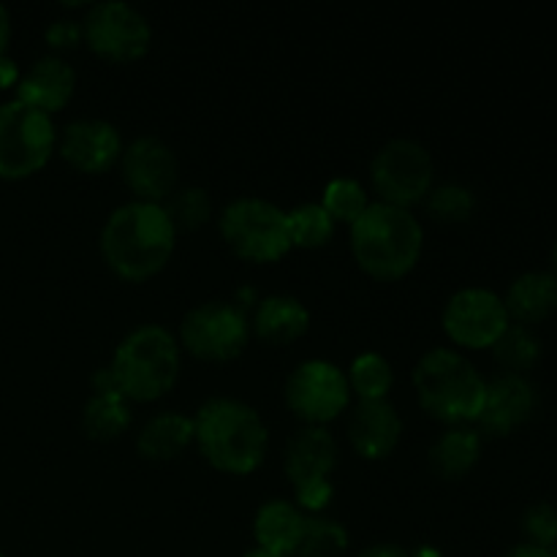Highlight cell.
Instances as JSON below:
<instances>
[{
  "label": "cell",
  "instance_id": "38",
  "mask_svg": "<svg viewBox=\"0 0 557 557\" xmlns=\"http://www.w3.org/2000/svg\"><path fill=\"white\" fill-rule=\"evenodd\" d=\"M11 41V14L3 3H0V58L5 54V47Z\"/></svg>",
  "mask_w": 557,
  "mask_h": 557
},
{
  "label": "cell",
  "instance_id": "40",
  "mask_svg": "<svg viewBox=\"0 0 557 557\" xmlns=\"http://www.w3.org/2000/svg\"><path fill=\"white\" fill-rule=\"evenodd\" d=\"M243 557H281V555H272V553H264V549H250V553H245Z\"/></svg>",
  "mask_w": 557,
  "mask_h": 557
},
{
  "label": "cell",
  "instance_id": "34",
  "mask_svg": "<svg viewBox=\"0 0 557 557\" xmlns=\"http://www.w3.org/2000/svg\"><path fill=\"white\" fill-rule=\"evenodd\" d=\"M47 44L54 49H71L82 41V22L71 20V16H63V20L49 22L47 27Z\"/></svg>",
  "mask_w": 557,
  "mask_h": 557
},
{
  "label": "cell",
  "instance_id": "27",
  "mask_svg": "<svg viewBox=\"0 0 557 557\" xmlns=\"http://www.w3.org/2000/svg\"><path fill=\"white\" fill-rule=\"evenodd\" d=\"M288 215V237L294 248H321L332 239L337 223L332 221L330 212L321 207V201H308V205L294 207Z\"/></svg>",
  "mask_w": 557,
  "mask_h": 557
},
{
  "label": "cell",
  "instance_id": "19",
  "mask_svg": "<svg viewBox=\"0 0 557 557\" xmlns=\"http://www.w3.org/2000/svg\"><path fill=\"white\" fill-rule=\"evenodd\" d=\"M305 520L308 515L297 509V504L292 500H267L259 506L253 517V536L259 547L264 553L281 555V557H294L299 547V539H302Z\"/></svg>",
  "mask_w": 557,
  "mask_h": 557
},
{
  "label": "cell",
  "instance_id": "24",
  "mask_svg": "<svg viewBox=\"0 0 557 557\" xmlns=\"http://www.w3.org/2000/svg\"><path fill=\"white\" fill-rule=\"evenodd\" d=\"M82 428L90 438L112 441L131 428V408L123 395H90L82 411Z\"/></svg>",
  "mask_w": 557,
  "mask_h": 557
},
{
  "label": "cell",
  "instance_id": "31",
  "mask_svg": "<svg viewBox=\"0 0 557 557\" xmlns=\"http://www.w3.org/2000/svg\"><path fill=\"white\" fill-rule=\"evenodd\" d=\"M428 215L438 223H462L476 210V194L460 183H444L424 196Z\"/></svg>",
  "mask_w": 557,
  "mask_h": 557
},
{
  "label": "cell",
  "instance_id": "4",
  "mask_svg": "<svg viewBox=\"0 0 557 557\" xmlns=\"http://www.w3.org/2000/svg\"><path fill=\"white\" fill-rule=\"evenodd\" d=\"M419 406L449 428L476 422L484 406L487 381L471 359L455 348H433L413 368Z\"/></svg>",
  "mask_w": 557,
  "mask_h": 557
},
{
  "label": "cell",
  "instance_id": "2",
  "mask_svg": "<svg viewBox=\"0 0 557 557\" xmlns=\"http://www.w3.org/2000/svg\"><path fill=\"white\" fill-rule=\"evenodd\" d=\"M194 441L212 468L234 476L253 473L270 449V430L253 406L212 397L196 411Z\"/></svg>",
  "mask_w": 557,
  "mask_h": 557
},
{
  "label": "cell",
  "instance_id": "9",
  "mask_svg": "<svg viewBox=\"0 0 557 557\" xmlns=\"http://www.w3.org/2000/svg\"><path fill=\"white\" fill-rule=\"evenodd\" d=\"M283 397L294 417L302 419L305 428H324L348 408L351 386L335 362L308 359L288 373Z\"/></svg>",
  "mask_w": 557,
  "mask_h": 557
},
{
  "label": "cell",
  "instance_id": "17",
  "mask_svg": "<svg viewBox=\"0 0 557 557\" xmlns=\"http://www.w3.org/2000/svg\"><path fill=\"white\" fill-rule=\"evenodd\" d=\"M76 87V74L60 54H44L38 58L16 82V101L49 114L63 109L71 101Z\"/></svg>",
  "mask_w": 557,
  "mask_h": 557
},
{
  "label": "cell",
  "instance_id": "22",
  "mask_svg": "<svg viewBox=\"0 0 557 557\" xmlns=\"http://www.w3.org/2000/svg\"><path fill=\"white\" fill-rule=\"evenodd\" d=\"M479 457H482V433L466 428V424L444 430L428 451L430 471L438 479H449V482L471 473Z\"/></svg>",
  "mask_w": 557,
  "mask_h": 557
},
{
  "label": "cell",
  "instance_id": "8",
  "mask_svg": "<svg viewBox=\"0 0 557 557\" xmlns=\"http://www.w3.org/2000/svg\"><path fill=\"white\" fill-rule=\"evenodd\" d=\"M435 163L428 147L408 136L389 139L370 161V180L381 201L395 207H411L424 201L433 188Z\"/></svg>",
  "mask_w": 557,
  "mask_h": 557
},
{
  "label": "cell",
  "instance_id": "20",
  "mask_svg": "<svg viewBox=\"0 0 557 557\" xmlns=\"http://www.w3.org/2000/svg\"><path fill=\"white\" fill-rule=\"evenodd\" d=\"M310 326V310L305 308L302 299L292 294H272L259 302L253 313L256 335L270 346H288L299 341Z\"/></svg>",
  "mask_w": 557,
  "mask_h": 557
},
{
  "label": "cell",
  "instance_id": "6",
  "mask_svg": "<svg viewBox=\"0 0 557 557\" xmlns=\"http://www.w3.org/2000/svg\"><path fill=\"white\" fill-rule=\"evenodd\" d=\"M223 239L228 248L245 261L270 264L283 259L294 248L288 237V215L275 201L259 196H243L223 207L221 212Z\"/></svg>",
  "mask_w": 557,
  "mask_h": 557
},
{
  "label": "cell",
  "instance_id": "14",
  "mask_svg": "<svg viewBox=\"0 0 557 557\" xmlns=\"http://www.w3.org/2000/svg\"><path fill=\"white\" fill-rule=\"evenodd\" d=\"M60 156L85 174L107 172L123 156V136H120L117 125L109 120H74L60 134Z\"/></svg>",
  "mask_w": 557,
  "mask_h": 557
},
{
  "label": "cell",
  "instance_id": "1",
  "mask_svg": "<svg viewBox=\"0 0 557 557\" xmlns=\"http://www.w3.org/2000/svg\"><path fill=\"white\" fill-rule=\"evenodd\" d=\"M177 243V228L163 205L125 201L101 228V253L114 275L123 281H147L169 264Z\"/></svg>",
  "mask_w": 557,
  "mask_h": 557
},
{
  "label": "cell",
  "instance_id": "11",
  "mask_svg": "<svg viewBox=\"0 0 557 557\" xmlns=\"http://www.w3.org/2000/svg\"><path fill=\"white\" fill-rule=\"evenodd\" d=\"M82 38L101 58L131 63L147 54L152 44V27L136 5L125 0H103L87 9L82 20Z\"/></svg>",
  "mask_w": 557,
  "mask_h": 557
},
{
  "label": "cell",
  "instance_id": "32",
  "mask_svg": "<svg viewBox=\"0 0 557 557\" xmlns=\"http://www.w3.org/2000/svg\"><path fill=\"white\" fill-rule=\"evenodd\" d=\"M522 533L528 544L544 549H555L557 544V509L553 504H533L522 515Z\"/></svg>",
  "mask_w": 557,
  "mask_h": 557
},
{
  "label": "cell",
  "instance_id": "42",
  "mask_svg": "<svg viewBox=\"0 0 557 557\" xmlns=\"http://www.w3.org/2000/svg\"><path fill=\"white\" fill-rule=\"evenodd\" d=\"M0 557H5V555H3V553H0Z\"/></svg>",
  "mask_w": 557,
  "mask_h": 557
},
{
  "label": "cell",
  "instance_id": "30",
  "mask_svg": "<svg viewBox=\"0 0 557 557\" xmlns=\"http://www.w3.org/2000/svg\"><path fill=\"white\" fill-rule=\"evenodd\" d=\"M321 207L330 212V218L335 223H348L351 226L370 207L368 190H364V185L359 180L335 177L326 183L324 196H321Z\"/></svg>",
  "mask_w": 557,
  "mask_h": 557
},
{
  "label": "cell",
  "instance_id": "12",
  "mask_svg": "<svg viewBox=\"0 0 557 557\" xmlns=\"http://www.w3.org/2000/svg\"><path fill=\"white\" fill-rule=\"evenodd\" d=\"M444 332L462 348H493L511 324L504 299L482 286L460 288L446 302L441 315Z\"/></svg>",
  "mask_w": 557,
  "mask_h": 557
},
{
  "label": "cell",
  "instance_id": "3",
  "mask_svg": "<svg viewBox=\"0 0 557 557\" xmlns=\"http://www.w3.org/2000/svg\"><path fill=\"white\" fill-rule=\"evenodd\" d=\"M424 228L406 207L375 201L351 223V253L379 281H397L417 267Z\"/></svg>",
  "mask_w": 557,
  "mask_h": 557
},
{
  "label": "cell",
  "instance_id": "16",
  "mask_svg": "<svg viewBox=\"0 0 557 557\" xmlns=\"http://www.w3.org/2000/svg\"><path fill=\"white\" fill-rule=\"evenodd\" d=\"M348 444L364 460H384L403 438V419L389 400H359L346 424Z\"/></svg>",
  "mask_w": 557,
  "mask_h": 557
},
{
  "label": "cell",
  "instance_id": "15",
  "mask_svg": "<svg viewBox=\"0 0 557 557\" xmlns=\"http://www.w3.org/2000/svg\"><path fill=\"white\" fill-rule=\"evenodd\" d=\"M536 386L517 373H500L493 381H487L484 392V406L479 413V428L482 433L504 438L511 430L525 424L536 411Z\"/></svg>",
  "mask_w": 557,
  "mask_h": 557
},
{
  "label": "cell",
  "instance_id": "10",
  "mask_svg": "<svg viewBox=\"0 0 557 557\" xmlns=\"http://www.w3.org/2000/svg\"><path fill=\"white\" fill-rule=\"evenodd\" d=\"M250 341V324L243 310L226 299H210L188 310L180 324L185 351L207 362H228L239 357Z\"/></svg>",
  "mask_w": 557,
  "mask_h": 557
},
{
  "label": "cell",
  "instance_id": "26",
  "mask_svg": "<svg viewBox=\"0 0 557 557\" xmlns=\"http://www.w3.org/2000/svg\"><path fill=\"white\" fill-rule=\"evenodd\" d=\"M493 357L506 373L522 375L539 362V357H542V343H539V337L528 326L509 324L504 335L495 341Z\"/></svg>",
  "mask_w": 557,
  "mask_h": 557
},
{
  "label": "cell",
  "instance_id": "29",
  "mask_svg": "<svg viewBox=\"0 0 557 557\" xmlns=\"http://www.w3.org/2000/svg\"><path fill=\"white\" fill-rule=\"evenodd\" d=\"M169 221L174 223L177 232H194L201 228L212 215V201L201 185H185V188H174L169 199L163 201Z\"/></svg>",
  "mask_w": 557,
  "mask_h": 557
},
{
  "label": "cell",
  "instance_id": "23",
  "mask_svg": "<svg viewBox=\"0 0 557 557\" xmlns=\"http://www.w3.org/2000/svg\"><path fill=\"white\" fill-rule=\"evenodd\" d=\"M194 444V419L180 411H161L136 435V449L147 460H174Z\"/></svg>",
  "mask_w": 557,
  "mask_h": 557
},
{
  "label": "cell",
  "instance_id": "5",
  "mask_svg": "<svg viewBox=\"0 0 557 557\" xmlns=\"http://www.w3.org/2000/svg\"><path fill=\"white\" fill-rule=\"evenodd\" d=\"M109 370L125 400H158L172 389L180 375L177 337L161 324L136 326L114 348Z\"/></svg>",
  "mask_w": 557,
  "mask_h": 557
},
{
  "label": "cell",
  "instance_id": "39",
  "mask_svg": "<svg viewBox=\"0 0 557 557\" xmlns=\"http://www.w3.org/2000/svg\"><path fill=\"white\" fill-rule=\"evenodd\" d=\"M411 557H441V553L435 547H428V544H424V547H417L413 549V553H408Z\"/></svg>",
  "mask_w": 557,
  "mask_h": 557
},
{
  "label": "cell",
  "instance_id": "28",
  "mask_svg": "<svg viewBox=\"0 0 557 557\" xmlns=\"http://www.w3.org/2000/svg\"><path fill=\"white\" fill-rule=\"evenodd\" d=\"M348 549V531L337 520L310 515L294 557H341Z\"/></svg>",
  "mask_w": 557,
  "mask_h": 557
},
{
  "label": "cell",
  "instance_id": "13",
  "mask_svg": "<svg viewBox=\"0 0 557 557\" xmlns=\"http://www.w3.org/2000/svg\"><path fill=\"white\" fill-rule=\"evenodd\" d=\"M123 183L139 196V201L163 205L177 185V156L158 136H139L123 147L120 156Z\"/></svg>",
  "mask_w": 557,
  "mask_h": 557
},
{
  "label": "cell",
  "instance_id": "37",
  "mask_svg": "<svg viewBox=\"0 0 557 557\" xmlns=\"http://www.w3.org/2000/svg\"><path fill=\"white\" fill-rule=\"evenodd\" d=\"M504 557H557V555H555V549L533 547V544H520V547L509 549Z\"/></svg>",
  "mask_w": 557,
  "mask_h": 557
},
{
  "label": "cell",
  "instance_id": "41",
  "mask_svg": "<svg viewBox=\"0 0 557 557\" xmlns=\"http://www.w3.org/2000/svg\"><path fill=\"white\" fill-rule=\"evenodd\" d=\"M553 275H555V281H557V239H555V245H553Z\"/></svg>",
  "mask_w": 557,
  "mask_h": 557
},
{
  "label": "cell",
  "instance_id": "35",
  "mask_svg": "<svg viewBox=\"0 0 557 557\" xmlns=\"http://www.w3.org/2000/svg\"><path fill=\"white\" fill-rule=\"evenodd\" d=\"M359 557H411L403 547L397 544H375V547H368Z\"/></svg>",
  "mask_w": 557,
  "mask_h": 557
},
{
  "label": "cell",
  "instance_id": "21",
  "mask_svg": "<svg viewBox=\"0 0 557 557\" xmlns=\"http://www.w3.org/2000/svg\"><path fill=\"white\" fill-rule=\"evenodd\" d=\"M506 313L517 324H539L557 310V281L553 272H522L506 292Z\"/></svg>",
  "mask_w": 557,
  "mask_h": 557
},
{
  "label": "cell",
  "instance_id": "36",
  "mask_svg": "<svg viewBox=\"0 0 557 557\" xmlns=\"http://www.w3.org/2000/svg\"><path fill=\"white\" fill-rule=\"evenodd\" d=\"M20 82V69H16V63L11 58H0V87H11Z\"/></svg>",
  "mask_w": 557,
  "mask_h": 557
},
{
  "label": "cell",
  "instance_id": "7",
  "mask_svg": "<svg viewBox=\"0 0 557 557\" xmlns=\"http://www.w3.org/2000/svg\"><path fill=\"white\" fill-rule=\"evenodd\" d=\"M58 147L49 114L22 101L0 107V180H25L41 172Z\"/></svg>",
  "mask_w": 557,
  "mask_h": 557
},
{
  "label": "cell",
  "instance_id": "33",
  "mask_svg": "<svg viewBox=\"0 0 557 557\" xmlns=\"http://www.w3.org/2000/svg\"><path fill=\"white\" fill-rule=\"evenodd\" d=\"M332 495H335V487H332L330 479H319V482H308L294 487V500H297V509L310 511V515H321V511L330 506Z\"/></svg>",
  "mask_w": 557,
  "mask_h": 557
},
{
  "label": "cell",
  "instance_id": "25",
  "mask_svg": "<svg viewBox=\"0 0 557 557\" xmlns=\"http://www.w3.org/2000/svg\"><path fill=\"white\" fill-rule=\"evenodd\" d=\"M346 379L351 386V395H357L359 400H386L392 384H395V370H392L389 359L368 351L354 359Z\"/></svg>",
  "mask_w": 557,
  "mask_h": 557
},
{
  "label": "cell",
  "instance_id": "18",
  "mask_svg": "<svg viewBox=\"0 0 557 557\" xmlns=\"http://www.w3.org/2000/svg\"><path fill=\"white\" fill-rule=\"evenodd\" d=\"M337 462V444L326 428H302L288 438L283 468L294 487L330 479Z\"/></svg>",
  "mask_w": 557,
  "mask_h": 557
}]
</instances>
